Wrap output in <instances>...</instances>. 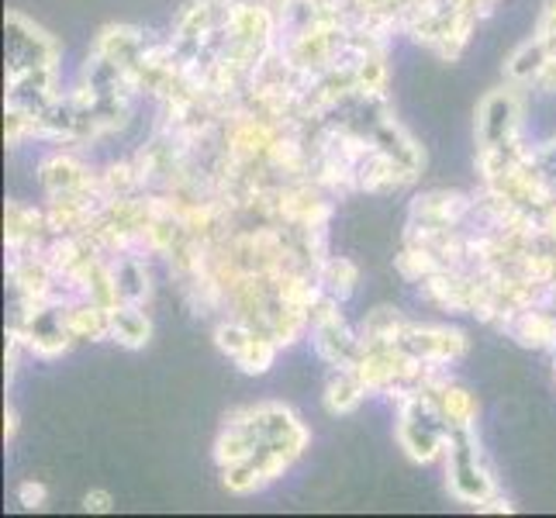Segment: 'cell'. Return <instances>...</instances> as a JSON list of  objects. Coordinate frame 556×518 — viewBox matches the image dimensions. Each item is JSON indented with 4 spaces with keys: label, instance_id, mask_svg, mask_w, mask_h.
<instances>
[{
    "label": "cell",
    "instance_id": "cell-1",
    "mask_svg": "<svg viewBox=\"0 0 556 518\" xmlns=\"http://www.w3.org/2000/svg\"><path fill=\"white\" fill-rule=\"evenodd\" d=\"M446 473H450V488L459 502L467 505H488L494 497V481L481 459V450H477V439L470 435V429H456L450 435L446 446Z\"/></svg>",
    "mask_w": 556,
    "mask_h": 518
},
{
    "label": "cell",
    "instance_id": "cell-2",
    "mask_svg": "<svg viewBox=\"0 0 556 518\" xmlns=\"http://www.w3.org/2000/svg\"><path fill=\"white\" fill-rule=\"evenodd\" d=\"M519 118L522 108L515 90H494L481 101V111H477V146H508L519 139Z\"/></svg>",
    "mask_w": 556,
    "mask_h": 518
},
{
    "label": "cell",
    "instance_id": "cell-3",
    "mask_svg": "<svg viewBox=\"0 0 556 518\" xmlns=\"http://www.w3.org/2000/svg\"><path fill=\"white\" fill-rule=\"evenodd\" d=\"M549 42L543 35H535L529 38V42H522L519 49L511 52V60H508V80L511 84H535V76H540V70L546 66L549 60Z\"/></svg>",
    "mask_w": 556,
    "mask_h": 518
},
{
    "label": "cell",
    "instance_id": "cell-4",
    "mask_svg": "<svg viewBox=\"0 0 556 518\" xmlns=\"http://www.w3.org/2000/svg\"><path fill=\"white\" fill-rule=\"evenodd\" d=\"M111 339L122 342L125 350H139L149 342V318L142 304H118L111 308Z\"/></svg>",
    "mask_w": 556,
    "mask_h": 518
},
{
    "label": "cell",
    "instance_id": "cell-5",
    "mask_svg": "<svg viewBox=\"0 0 556 518\" xmlns=\"http://www.w3.org/2000/svg\"><path fill=\"white\" fill-rule=\"evenodd\" d=\"M363 394H367V383H363L356 367H342L325 388V408L332 415H350L363 401Z\"/></svg>",
    "mask_w": 556,
    "mask_h": 518
},
{
    "label": "cell",
    "instance_id": "cell-6",
    "mask_svg": "<svg viewBox=\"0 0 556 518\" xmlns=\"http://www.w3.org/2000/svg\"><path fill=\"white\" fill-rule=\"evenodd\" d=\"M315 280H318V287H321L325 294L342 301V298L353 294V287L359 280V270L350 260H342V256H325L318 263V270H315Z\"/></svg>",
    "mask_w": 556,
    "mask_h": 518
},
{
    "label": "cell",
    "instance_id": "cell-7",
    "mask_svg": "<svg viewBox=\"0 0 556 518\" xmlns=\"http://www.w3.org/2000/svg\"><path fill=\"white\" fill-rule=\"evenodd\" d=\"M17 502H22L25 508H42L46 505V484L25 481L22 488H17Z\"/></svg>",
    "mask_w": 556,
    "mask_h": 518
},
{
    "label": "cell",
    "instance_id": "cell-8",
    "mask_svg": "<svg viewBox=\"0 0 556 518\" xmlns=\"http://www.w3.org/2000/svg\"><path fill=\"white\" fill-rule=\"evenodd\" d=\"M84 508H87V511H111V508H114V497H111L108 491H87Z\"/></svg>",
    "mask_w": 556,
    "mask_h": 518
},
{
    "label": "cell",
    "instance_id": "cell-9",
    "mask_svg": "<svg viewBox=\"0 0 556 518\" xmlns=\"http://www.w3.org/2000/svg\"><path fill=\"white\" fill-rule=\"evenodd\" d=\"M535 84H540V87H546V90H556V49L549 52L546 66L540 70V76H535Z\"/></svg>",
    "mask_w": 556,
    "mask_h": 518
}]
</instances>
